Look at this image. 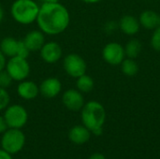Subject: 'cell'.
<instances>
[{
  "label": "cell",
  "instance_id": "1",
  "mask_svg": "<svg viewBox=\"0 0 160 159\" xmlns=\"http://www.w3.org/2000/svg\"><path fill=\"white\" fill-rule=\"evenodd\" d=\"M41 32L55 36L63 33L69 25L70 15L68 9L59 2H44L39 7L37 21Z\"/></svg>",
  "mask_w": 160,
  "mask_h": 159
},
{
  "label": "cell",
  "instance_id": "2",
  "mask_svg": "<svg viewBox=\"0 0 160 159\" xmlns=\"http://www.w3.org/2000/svg\"><path fill=\"white\" fill-rule=\"evenodd\" d=\"M81 111L82 125L95 136H100L106 121V111L103 105L98 101L91 100L85 103Z\"/></svg>",
  "mask_w": 160,
  "mask_h": 159
},
{
  "label": "cell",
  "instance_id": "3",
  "mask_svg": "<svg viewBox=\"0 0 160 159\" xmlns=\"http://www.w3.org/2000/svg\"><path fill=\"white\" fill-rule=\"evenodd\" d=\"M38 11L39 7L34 0H15L10 7L12 18L24 25L37 21Z\"/></svg>",
  "mask_w": 160,
  "mask_h": 159
},
{
  "label": "cell",
  "instance_id": "4",
  "mask_svg": "<svg viewBox=\"0 0 160 159\" xmlns=\"http://www.w3.org/2000/svg\"><path fill=\"white\" fill-rule=\"evenodd\" d=\"M25 135L19 128H8L1 138V148L8 154L15 155L22 150L25 144Z\"/></svg>",
  "mask_w": 160,
  "mask_h": 159
},
{
  "label": "cell",
  "instance_id": "5",
  "mask_svg": "<svg viewBox=\"0 0 160 159\" xmlns=\"http://www.w3.org/2000/svg\"><path fill=\"white\" fill-rule=\"evenodd\" d=\"M4 118L8 128H19L23 127L28 120V113L24 107L20 104H13L8 106L5 109Z\"/></svg>",
  "mask_w": 160,
  "mask_h": 159
},
{
  "label": "cell",
  "instance_id": "6",
  "mask_svg": "<svg viewBox=\"0 0 160 159\" xmlns=\"http://www.w3.org/2000/svg\"><path fill=\"white\" fill-rule=\"evenodd\" d=\"M6 70L13 81L22 82L30 74V65L26 58L20 56L10 57L6 64Z\"/></svg>",
  "mask_w": 160,
  "mask_h": 159
},
{
  "label": "cell",
  "instance_id": "7",
  "mask_svg": "<svg viewBox=\"0 0 160 159\" xmlns=\"http://www.w3.org/2000/svg\"><path fill=\"white\" fill-rule=\"evenodd\" d=\"M65 71L72 78H79L80 76L86 73V62L84 59L77 53L68 54L63 62Z\"/></svg>",
  "mask_w": 160,
  "mask_h": 159
},
{
  "label": "cell",
  "instance_id": "8",
  "mask_svg": "<svg viewBox=\"0 0 160 159\" xmlns=\"http://www.w3.org/2000/svg\"><path fill=\"white\" fill-rule=\"evenodd\" d=\"M126 56L124 47L117 42H110L105 45L102 51L104 61L112 66L121 65Z\"/></svg>",
  "mask_w": 160,
  "mask_h": 159
},
{
  "label": "cell",
  "instance_id": "9",
  "mask_svg": "<svg viewBox=\"0 0 160 159\" xmlns=\"http://www.w3.org/2000/svg\"><path fill=\"white\" fill-rule=\"evenodd\" d=\"M62 102L64 106L71 112L81 111L85 104L82 93L78 89H68L65 91L62 96Z\"/></svg>",
  "mask_w": 160,
  "mask_h": 159
},
{
  "label": "cell",
  "instance_id": "10",
  "mask_svg": "<svg viewBox=\"0 0 160 159\" xmlns=\"http://www.w3.org/2000/svg\"><path fill=\"white\" fill-rule=\"evenodd\" d=\"M39 51L41 59L48 64H54L58 62L63 53L61 46L55 41L45 42Z\"/></svg>",
  "mask_w": 160,
  "mask_h": 159
},
{
  "label": "cell",
  "instance_id": "11",
  "mask_svg": "<svg viewBox=\"0 0 160 159\" xmlns=\"http://www.w3.org/2000/svg\"><path fill=\"white\" fill-rule=\"evenodd\" d=\"M62 89L61 82L54 77L45 79L39 85V94L45 98L51 99L57 97Z\"/></svg>",
  "mask_w": 160,
  "mask_h": 159
},
{
  "label": "cell",
  "instance_id": "12",
  "mask_svg": "<svg viewBox=\"0 0 160 159\" xmlns=\"http://www.w3.org/2000/svg\"><path fill=\"white\" fill-rule=\"evenodd\" d=\"M91 131L83 125H77L72 127L68 134V140L77 145H82L89 142L91 138Z\"/></svg>",
  "mask_w": 160,
  "mask_h": 159
},
{
  "label": "cell",
  "instance_id": "13",
  "mask_svg": "<svg viewBox=\"0 0 160 159\" xmlns=\"http://www.w3.org/2000/svg\"><path fill=\"white\" fill-rule=\"evenodd\" d=\"M17 93L24 100L35 99L39 94V86L32 81H22L17 86Z\"/></svg>",
  "mask_w": 160,
  "mask_h": 159
},
{
  "label": "cell",
  "instance_id": "14",
  "mask_svg": "<svg viewBox=\"0 0 160 159\" xmlns=\"http://www.w3.org/2000/svg\"><path fill=\"white\" fill-rule=\"evenodd\" d=\"M23 42L30 52H37L41 49L45 43L44 33L40 30H33L26 34Z\"/></svg>",
  "mask_w": 160,
  "mask_h": 159
},
{
  "label": "cell",
  "instance_id": "15",
  "mask_svg": "<svg viewBox=\"0 0 160 159\" xmlns=\"http://www.w3.org/2000/svg\"><path fill=\"white\" fill-rule=\"evenodd\" d=\"M119 26L123 33L128 36H133L139 32L141 24L136 17L132 15H125L121 18Z\"/></svg>",
  "mask_w": 160,
  "mask_h": 159
},
{
  "label": "cell",
  "instance_id": "16",
  "mask_svg": "<svg viewBox=\"0 0 160 159\" xmlns=\"http://www.w3.org/2000/svg\"><path fill=\"white\" fill-rule=\"evenodd\" d=\"M140 24L145 29H156L160 25V15L154 10H144L140 15Z\"/></svg>",
  "mask_w": 160,
  "mask_h": 159
},
{
  "label": "cell",
  "instance_id": "17",
  "mask_svg": "<svg viewBox=\"0 0 160 159\" xmlns=\"http://www.w3.org/2000/svg\"><path fill=\"white\" fill-rule=\"evenodd\" d=\"M19 40L11 37H6L2 39L0 43V50L5 54L6 57H13L17 55Z\"/></svg>",
  "mask_w": 160,
  "mask_h": 159
},
{
  "label": "cell",
  "instance_id": "18",
  "mask_svg": "<svg viewBox=\"0 0 160 159\" xmlns=\"http://www.w3.org/2000/svg\"><path fill=\"white\" fill-rule=\"evenodd\" d=\"M95 85L94 80L86 74H83L82 76H80L79 78H77V82H76V86L77 89L81 92V93H89L93 90Z\"/></svg>",
  "mask_w": 160,
  "mask_h": 159
},
{
  "label": "cell",
  "instance_id": "19",
  "mask_svg": "<svg viewBox=\"0 0 160 159\" xmlns=\"http://www.w3.org/2000/svg\"><path fill=\"white\" fill-rule=\"evenodd\" d=\"M141 51H142V43L138 39H130L125 47L126 55L131 59L137 58L140 55Z\"/></svg>",
  "mask_w": 160,
  "mask_h": 159
},
{
  "label": "cell",
  "instance_id": "20",
  "mask_svg": "<svg viewBox=\"0 0 160 159\" xmlns=\"http://www.w3.org/2000/svg\"><path fill=\"white\" fill-rule=\"evenodd\" d=\"M121 70L128 77H133L139 72V66L134 59H124L121 63Z\"/></svg>",
  "mask_w": 160,
  "mask_h": 159
},
{
  "label": "cell",
  "instance_id": "21",
  "mask_svg": "<svg viewBox=\"0 0 160 159\" xmlns=\"http://www.w3.org/2000/svg\"><path fill=\"white\" fill-rule=\"evenodd\" d=\"M9 104V95L6 88L0 86V111L5 110Z\"/></svg>",
  "mask_w": 160,
  "mask_h": 159
},
{
  "label": "cell",
  "instance_id": "22",
  "mask_svg": "<svg viewBox=\"0 0 160 159\" xmlns=\"http://www.w3.org/2000/svg\"><path fill=\"white\" fill-rule=\"evenodd\" d=\"M13 80L10 77V75L8 73L7 70H2L0 71V86L3 88L9 87L12 83Z\"/></svg>",
  "mask_w": 160,
  "mask_h": 159
},
{
  "label": "cell",
  "instance_id": "23",
  "mask_svg": "<svg viewBox=\"0 0 160 159\" xmlns=\"http://www.w3.org/2000/svg\"><path fill=\"white\" fill-rule=\"evenodd\" d=\"M151 46L154 50L160 52V25L157 27L151 37Z\"/></svg>",
  "mask_w": 160,
  "mask_h": 159
},
{
  "label": "cell",
  "instance_id": "24",
  "mask_svg": "<svg viewBox=\"0 0 160 159\" xmlns=\"http://www.w3.org/2000/svg\"><path fill=\"white\" fill-rule=\"evenodd\" d=\"M29 53H30V51L28 50V48L24 44L23 40H19V42H18V49H17V55L16 56H20V57L27 59Z\"/></svg>",
  "mask_w": 160,
  "mask_h": 159
},
{
  "label": "cell",
  "instance_id": "25",
  "mask_svg": "<svg viewBox=\"0 0 160 159\" xmlns=\"http://www.w3.org/2000/svg\"><path fill=\"white\" fill-rule=\"evenodd\" d=\"M8 128L7 123H6V120L4 118V116L0 115V134H3L7 129Z\"/></svg>",
  "mask_w": 160,
  "mask_h": 159
},
{
  "label": "cell",
  "instance_id": "26",
  "mask_svg": "<svg viewBox=\"0 0 160 159\" xmlns=\"http://www.w3.org/2000/svg\"><path fill=\"white\" fill-rule=\"evenodd\" d=\"M6 64H7L6 56L0 50V71H2L6 68Z\"/></svg>",
  "mask_w": 160,
  "mask_h": 159
},
{
  "label": "cell",
  "instance_id": "27",
  "mask_svg": "<svg viewBox=\"0 0 160 159\" xmlns=\"http://www.w3.org/2000/svg\"><path fill=\"white\" fill-rule=\"evenodd\" d=\"M0 159H12V157L4 149L0 148Z\"/></svg>",
  "mask_w": 160,
  "mask_h": 159
},
{
  "label": "cell",
  "instance_id": "28",
  "mask_svg": "<svg viewBox=\"0 0 160 159\" xmlns=\"http://www.w3.org/2000/svg\"><path fill=\"white\" fill-rule=\"evenodd\" d=\"M87 159H106L105 156L101 153H94Z\"/></svg>",
  "mask_w": 160,
  "mask_h": 159
},
{
  "label": "cell",
  "instance_id": "29",
  "mask_svg": "<svg viewBox=\"0 0 160 159\" xmlns=\"http://www.w3.org/2000/svg\"><path fill=\"white\" fill-rule=\"evenodd\" d=\"M84 3H87V4H96V3H98L100 2L101 0H81Z\"/></svg>",
  "mask_w": 160,
  "mask_h": 159
},
{
  "label": "cell",
  "instance_id": "30",
  "mask_svg": "<svg viewBox=\"0 0 160 159\" xmlns=\"http://www.w3.org/2000/svg\"><path fill=\"white\" fill-rule=\"evenodd\" d=\"M3 18H4V10H3L2 7L0 6V22H2Z\"/></svg>",
  "mask_w": 160,
  "mask_h": 159
},
{
  "label": "cell",
  "instance_id": "31",
  "mask_svg": "<svg viewBox=\"0 0 160 159\" xmlns=\"http://www.w3.org/2000/svg\"><path fill=\"white\" fill-rule=\"evenodd\" d=\"M60 0H44V2H47V3H57Z\"/></svg>",
  "mask_w": 160,
  "mask_h": 159
},
{
  "label": "cell",
  "instance_id": "32",
  "mask_svg": "<svg viewBox=\"0 0 160 159\" xmlns=\"http://www.w3.org/2000/svg\"><path fill=\"white\" fill-rule=\"evenodd\" d=\"M22 159H27V158H22Z\"/></svg>",
  "mask_w": 160,
  "mask_h": 159
}]
</instances>
